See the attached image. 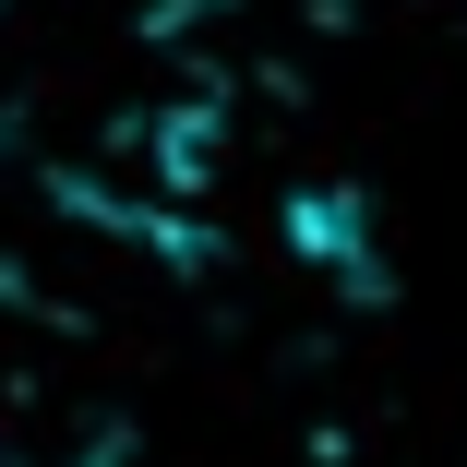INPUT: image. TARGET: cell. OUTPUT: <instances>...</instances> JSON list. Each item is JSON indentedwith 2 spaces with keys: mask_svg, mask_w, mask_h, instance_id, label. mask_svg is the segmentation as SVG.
<instances>
[{
  "mask_svg": "<svg viewBox=\"0 0 467 467\" xmlns=\"http://www.w3.org/2000/svg\"><path fill=\"white\" fill-rule=\"evenodd\" d=\"M120 420L109 408H13L0 420V467H120Z\"/></svg>",
  "mask_w": 467,
  "mask_h": 467,
  "instance_id": "cell-1",
  "label": "cell"
}]
</instances>
